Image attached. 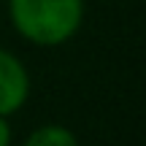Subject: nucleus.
<instances>
[{"label": "nucleus", "mask_w": 146, "mask_h": 146, "mask_svg": "<svg viewBox=\"0 0 146 146\" xmlns=\"http://www.w3.org/2000/svg\"><path fill=\"white\" fill-rule=\"evenodd\" d=\"M30 98V73L14 52L0 46V116H14Z\"/></svg>", "instance_id": "obj_2"}, {"label": "nucleus", "mask_w": 146, "mask_h": 146, "mask_svg": "<svg viewBox=\"0 0 146 146\" xmlns=\"http://www.w3.org/2000/svg\"><path fill=\"white\" fill-rule=\"evenodd\" d=\"M14 30L35 46H62L84 25V0H8Z\"/></svg>", "instance_id": "obj_1"}, {"label": "nucleus", "mask_w": 146, "mask_h": 146, "mask_svg": "<svg viewBox=\"0 0 146 146\" xmlns=\"http://www.w3.org/2000/svg\"><path fill=\"white\" fill-rule=\"evenodd\" d=\"M22 146H81L76 133L65 125H41L25 138Z\"/></svg>", "instance_id": "obj_3"}, {"label": "nucleus", "mask_w": 146, "mask_h": 146, "mask_svg": "<svg viewBox=\"0 0 146 146\" xmlns=\"http://www.w3.org/2000/svg\"><path fill=\"white\" fill-rule=\"evenodd\" d=\"M14 141V130H11L8 116H0V146H11Z\"/></svg>", "instance_id": "obj_4"}]
</instances>
